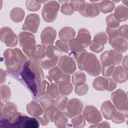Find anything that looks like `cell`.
Returning <instances> with one entry per match:
<instances>
[{"label": "cell", "mask_w": 128, "mask_h": 128, "mask_svg": "<svg viewBox=\"0 0 128 128\" xmlns=\"http://www.w3.org/2000/svg\"><path fill=\"white\" fill-rule=\"evenodd\" d=\"M91 2L92 3L96 4L98 7L100 11L104 14L112 12L115 6L114 4L110 0H103Z\"/></svg>", "instance_id": "cell-23"}, {"label": "cell", "mask_w": 128, "mask_h": 128, "mask_svg": "<svg viewBox=\"0 0 128 128\" xmlns=\"http://www.w3.org/2000/svg\"><path fill=\"white\" fill-rule=\"evenodd\" d=\"M58 64L59 68L66 74H72L76 70V63L70 56H62L59 59Z\"/></svg>", "instance_id": "cell-13"}, {"label": "cell", "mask_w": 128, "mask_h": 128, "mask_svg": "<svg viewBox=\"0 0 128 128\" xmlns=\"http://www.w3.org/2000/svg\"><path fill=\"white\" fill-rule=\"evenodd\" d=\"M83 104L78 98L70 99L63 110L64 112L68 118H72L82 112L83 109Z\"/></svg>", "instance_id": "cell-8"}, {"label": "cell", "mask_w": 128, "mask_h": 128, "mask_svg": "<svg viewBox=\"0 0 128 128\" xmlns=\"http://www.w3.org/2000/svg\"><path fill=\"white\" fill-rule=\"evenodd\" d=\"M120 22H118L114 17V14H110L106 18V24L107 28H118L119 26Z\"/></svg>", "instance_id": "cell-38"}, {"label": "cell", "mask_w": 128, "mask_h": 128, "mask_svg": "<svg viewBox=\"0 0 128 128\" xmlns=\"http://www.w3.org/2000/svg\"><path fill=\"white\" fill-rule=\"evenodd\" d=\"M76 39L82 44L84 48L88 46L91 42L90 32L84 28L80 29L78 32Z\"/></svg>", "instance_id": "cell-20"}, {"label": "cell", "mask_w": 128, "mask_h": 128, "mask_svg": "<svg viewBox=\"0 0 128 128\" xmlns=\"http://www.w3.org/2000/svg\"><path fill=\"white\" fill-rule=\"evenodd\" d=\"M56 46L62 52L68 53L69 51L68 46L66 43L62 40H58L56 42Z\"/></svg>", "instance_id": "cell-43"}, {"label": "cell", "mask_w": 128, "mask_h": 128, "mask_svg": "<svg viewBox=\"0 0 128 128\" xmlns=\"http://www.w3.org/2000/svg\"><path fill=\"white\" fill-rule=\"evenodd\" d=\"M54 122L56 126L58 128H62L66 127L68 120L64 112L58 110L54 114Z\"/></svg>", "instance_id": "cell-24"}, {"label": "cell", "mask_w": 128, "mask_h": 128, "mask_svg": "<svg viewBox=\"0 0 128 128\" xmlns=\"http://www.w3.org/2000/svg\"><path fill=\"white\" fill-rule=\"evenodd\" d=\"M76 60L80 70H84L94 76H97L100 74L102 69L100 63L94 54L88 53L84 50Z\"/></svg>", "instance_id": "cell-3"}, {"label": "cell", "mask_w": 128, "mask_h": 128, "mask_svg": "<svg viewBox=\"0 0 128 128\" xmlns=\"http://www.w3.org/2000/svg\"><path fill=\"white\" fill-rule=\"evenodd\" d=\"M122 66L123 68L127 70V68H128V56H126L125 58H124L123 62H122Z\"/></svg>", "instance_id": "cell-48"}, {"label": "cell", "mask_w": 128, "mask_h": 128, "mask_svg": "<svg viewBox=\"0 0 128 128\" xmlns=\"http://www.w3.org/2000/svg\"><path fill=\"white\" fill-rule=\"evenodd\" d=\"M18 38L24 52L29 58H32L36 46L34 36L29 32H22L18 34Z\"/></svg>", "instance_id": "cell-5"}, {"label": "cell", "mask_w": 128, "mask_h": 128, "mask_svg": "<svg viewBox=\"0 0 128 128\" xmlns=\"http://www.w3.org/2000/svg\"><path fill=\"white\" fill-rule=\"evenodd\" d=\"M58 58H49L46 57H44L40 62L42 68L46 70H48L50 68L54 66L57 63Z\"/></svg>", "instance_id": "cell-33"}, {"label": "cell", "mask_w": 128, "mask_h": 128, "mask_svg": "<svg viewBox=\"0 0 128 128\" xmlns=\"http://www.w3.org/2000/svg\"><path fill=\"white\" fill-rule=\"evenodd\" d=\"M26 110L30 115L36 117V118L42 115L44 112L43 108L34 101H32L27 104Z\"/></svg>", "instance_id": "cell-21"}, {"label": "cell", "mask_w": 128, "mask_h": 128, "mask_svg": "<svg viewBox=\"0 0 128 128\" xmlns=\"http://www.w3.org/2000/svg\"><path fill=\"white\" fill-rule=\"evenodd\" d=\"M3 55L8 74L16 79L27 60L26 56L18 48H8L4 52Z\"/></svg>", "instance_id": "cell-2"}, {"label": "cell", "mask_w": 128, "mask_h": 128, "mask_svg": "<svg viewBox=\"0 0 128 128\" xmlns=\"http://www.w3.org/2000/svg\"><path fill=\"white\" fill-rule=\"evenodd\" d=\"M48 74L52 80L58 84L66 80L68 77V74L64 72L58 66H54L50 70Z\"/></svg>", "instance_id": "cell-17"}, {"label": "cell", "mask_w": 128, "mask_h": 128, "mask_svg": "<svg viewBox=\"0 0 128 128\" xmlns=\"http://www.w3.org/2000/svg\"><path fill=\"white\" fill-rule=\"evenodd\" d=\"M40 126V122L36 118L26 116L23 120L21 128H38Z\"/></svg>", "instance_id": "cell-27"}, {"label": "cell", "mask_w": 128, "mask_h": 128, "mask_svg": "<svg viewBox=\"0 0 128 128\" xmlns=\"http://www.w3.org/2000/svg\"><path fill=\"white\" fill-rule=\"evenodd\" d=\"M101 111L106 120H111L117 112L116 109L110 101L106 100L104 102L101 106Z\"/></svg>", "instance_id": "cell-18"}, {"label": "cell", "mask_w": 128, "mask_h": 128, "mask_svg": "<svg viewBox=\"0 0 128 128\" xmlns=\"http://www.w3.org/2000/svg\"><path fill=\"white\" fill-rule=\"evenodd\" d=\"M36 1H26V7L28 10L30 11H36L40 9V4L37 3Z\"/></svg>", "instance_id": "cell-41"}, {"label": "cell", "mask_w": 128, "mask_h": 128, "mask_svg": "<svg viewBox=\"0 0 128 128\" xmlns=\"http://www.w3.org/2000/svg\"><path fill=\"white\" fill-rule=\"evenodd\" d=\"M114 14L118 22L126 21L128 19V8L122 5H120L116 8Z\"/></svg>", "instance_id": "cell-26"}, {"label": "cell", "mask_w": 128, "mask_h": 128, "mask_svg": "<svg viewBox=\"0 0 128 128\" xmlns=\"http://www.w3.org/2000/svg\"><path fill=\"white\" fill-rule=\"evenodd\" d=\"M56 31L53 28L50 26L46 27L42 30L40 34L42 45L45 48L52 45L56 39Z\"/></svg>", "instance_id": "cell-14"}, {"label": "cell", "mask_w": 128, "mask_h": 128, "mask_svg": "<svg viewBox=\"0 0 128 128\" xmlns=\"http://www.w3.org/2000/svg\"><path fill=\"white\" fill-rule=\"evenodd\" d=\"M0 40L8 47H13L18 44V38L13 30L9 27L4 26L0 29Z\"/></svg>", "instance_id": "cell-10"}, {"label": "cell", "mask_w": 128, "mask_h": 128, "mask_svg": "<svg viewBox=\"0 0 128 128\" xmlns=\"http://www.w3.org/2000/svg\"><path fill=\"white\" fill-rule=\"evenodd\" d=\"M44 77L40 61L30 58L26 62L16 80L28 89L34 99H37L38 88Z\"/></svg>", "instance_id": "cell-1"}, {"label": "cell", "mask_w": 128, "mask_h": 128, "mask_svg": "<svg viewBox=\"0 0 128 128\" xmlns=\"http://www.w3.org/2000/svg\"><path fill=\"white\" fill-rule=\"evenodd\" d=\"M88 90V86L87 84H84L80 86H76L74 91L76 94L79 96H82L85 94Z\"/></svg>", "instance_id": "cell-42"}, {"label": "cell", "mask_w": 128, "mask_h": 128, "mask_svg": "<svg viewBox=\"0 0 128 128\" xmlns=\"http://www.w3.org/2000/svg\"><path fill=\"white\" fill-rule=\"evenodd\" d=\"M79 13L84 17L93 18L96 16L100 14V10L94 4H82L80 8Z\"/></svg>", "instance_id": "cell-15"}, {"label": "cell", "mask_w": 128, "mask_h": 128, "mask_svg": "<svg viewBox=\"0 0 128 128\" xmlns=\"http://www.w3.org/2000/svg\"><path fill=\"white\" fill-rule=\"evenodd\" d=\"M24 11L21 8H14L10 13V17L12 21L16 22H22L24 16Z\"/></svg>", "instance_id": "cell-28"}, {"label": "cell", "mask_w": 128, "mask_h": 128, "mask_svg": "<svg viewBox=\"0 0 128 128\" xmlns=\"http://www.w3.org/2000/svg\"><path fill=\"white\" fill-rule=\"evenodd\" d=\"M83 115L79 114L74 117L72 120V123L74 128H83L85 126L86 120Z\"/></svg>", "instance_id": "cell-36"}, {"label": "cell", "mask_w": 128, "mask_h": 128, "mask_svg": "<svg viewBox=\"0 0 128 128\" xmlns=\"http://www.w3.org/2000/svg\"><path fill=\"white\" fill-rule=\"evenodd\" d=\"M108 37L104 32H99L96 34L93 39L92 42L96 44L102 46H104V44L107 43Z\"/></svg>", "instance_id": "cell-31"}, {"label": "cell", "mask_w": 128, "mask_h": 128, "mask_svg": "<svg viewBox=\"0 0 128 128\" xmlns=\"http://www.w3.org/2000/svg\"><path fill=\"white\" fill-rule=\"evenodd\" d=\"M116 84L112 78H106L102 76L96 78L92 82L94 88L97 90H106L108 92L112 91L116 87Z\"/></svg>", "instance_id": "cell-9"}, {"label": "cell", "mask_w": 128, "mask_h": 128, "mask_svg": "<svg viewBox=\"0 0 128 128\" xmlns=\"http://www.w3.org/2000/svg\"><path fill=\"white\" fill-rule=\"evenodd\" d=\"M83 116L90 124H96L102 120L100 111L93 106H86L84 109Z\"/></svg>", "instance_id": "cell-11"}, {"label": "cell", "mask_w": 128, "mask_h": 128, "mask_svg": "<svg viewBox=\"0 0 128 128\" xmlns=\"http://www.w3.org/2000/svg\"><path fill=\"white\" fill-rule=\"evenodd\" d=\"M111 98L118 111L128 118V96L127 94L122 90L118 89L111 94Z\"/></svg>", "instance_id": "cell-6"}, {"label": "cell", "mask_w": 128, "mask_h": 128, "mask_svg": "<svg viewBox=\"0 0 128 128\" xmlns=\"http://www.w3.org/2000/svg\"><path fill=\"white\" fill-rule=\"evenodd\" d=\"M84 3V1L82 0V1H70V4L72 8V9L74 10V11H77L79 10V8L80 6Z\"/></svg>", "instance_id": "cell-46"}, {"label": "cell", "mask_w": 128, "mask_h": 128, "mask_svg": "<svg viewBox=\"0 0 128 128\" xmlns=\"http://www.w3.org/2000/svg\"><path fill=\"white\" fill-rule=\"evenodd\" d=\"M72 83L75 86H78L83 84L86 81V76L84 72H77L74 73L72 78Z\"/></svg>", "instance_id": "cell-30"}, {"label": "cell", "mask_w": 128, "mask_h": 128, "mask_svg": "<svg viewBox=\"0 0 128 128\" xmlns=\"http://www.w3.org/2000/svg\"><path fill=\"white\" fill-rule=\"evenodd\" d=\"M126 117L124 114L120 111H117L111 120L115 124H120L124 122Z\"/></svg>", "instance_id": "cell-40"}, {"label": "cell", "mask_w": 128, "mask_h": 128, "mask_svg": "<svg viewBox=\"0 0 128 128\" xmlns=\"http://www.w3.org/2000/svg\"><path fill=\"white\" fill-rule=\"evenodd\" d=\"M112 75L114 80L118 83H123L127 80V70L120 66L114 68Z\"/></svg>", "instance_id": "cell-19"}, {"label": "cell", "mask_w": 128, "mask_h": 128, "mask_svg": "<svg viewBox=\"0 0 128 128\" xmlns=\"http://www.w3.org/2000/svg\"><path fill=\"white\" fill-rule=\"evenodd\" d=\"M59 92L62 95H68L72 90V85L70 82L68 84L58 86Z\"/></svg>", "instance_id": "cell-39"}, {"label": "cell", "mask_w": 128, "mask_h": 128, "mask_svg": "<svg viewBox=\"0 0 128 128\" xmlns=\"http://www.w3.org/2000/svg\"><path fill=\"white\" fill-rule=\"evenodd\" d=\"M40 24V18L38 14H29L26 18L22 30L29 32L36 33Z\"/></svg>", "instance_id": "cell-12"}, {"label": "cell", "mask_w": 128, "mask_h": 128, "mask_svg": "<svg viewBox=\"0 0 128 128\" xmlns=\"http://www.w3.org/2000/svg\"><path fill=\"white\" fill-rule=\"evenodd\" d=\"M10 97V90L8 86L6 85L0 86V99L4 102L8 101Z\"/></svg>", "instance_id": "cell-37"}, {"label": "cell", "mask_w": 128, "mask_h": 128, "mask_svg": "<svg viewBox=\"0 0 128 128\" xmlns=\"http://www.w3.org/2000/svg\"><path fill=\"white\" fill-rule=\"evenodd\" d=\"M76 35L75 30L71 27L64 26L61 28L58 33L59 38L60 40L66 42L72 38H74Z\"/></svg>", "instance_id": "cell-22"}, {"label": "cell", "mask_w": 128, "mask_h": 128, "mask_svg": "<svg viewBox=\"0 0 128 128\" xmlns=\"http://www.w3.org/2000/svg\"><path fill=\"white\" fill-rule=\"evenodd\" d=\"M68 101V98L64 96H58L54 101L55 106L58 110H63L66 107Z\"/></svg>", "instance_id": "cell-35"}, {"label": "cell", "mask_w": 128, "mask_h": 128, "mask_svg": "<svg viewBox=\"0 0 128 128\" xmlns=\"http://www.w3.org/2000/svg\"><path fill=\"white\" fill-rule=\"evenodd\" d=\"M122 58V54L113 50L102 52L100 56L102 64V74L104 76L110 75L114 70V66L120 63Z\"/></svg>", "instance_id": "cell-4"}, {"label": "cell", "mask_w": 128, "mask_h": 128, "mask_svg": "<svg viewBox=\"0 0 128 128\" xmlns=\"http://www.w3.org/2000/svg\"><path fill=\"white\" fill-rule=\"evenodd\" d=\"M48 77L50 80V85L49 87L48 96L52 98H56L59 94L58 86L56 84H55L52 82V80L50 78V77L49 76H48Z\"/></svg>", "instance_id": "cell-34"}, {"label": "cell", "mask_w": 128, "mask_h": 128, "mask_svg": "<svg viewBox=\"0 0 128 128\" xmlns=\"http://www.w3.org/2000/svg\"><path fill=\"white\" fill-rule=\"evenodd\" d=\"M60 4L56 1H50L45 4L42 10L43 19L46 22H54L57 17Z\"/></svg>", "instance_id": "cell-7"}, {"label": "cell", "mask_w": 128, "mask_h": 128, "mask_svg": "<svg viewBox=\"0 0 128 128\" xmlns=\"http://www.w3.org/2000/svg\"><path fill=\"white\" fill-rule=\"evenodd\" d=\"M60 11L62 13L66 15H71L74 13V10L72 8L70 4H64L61 8Z\"/></svg>", "instance_id": "cell-44"}, {"label": "cell", "mask_w": 128, "mask_h": 128, "mask_svg": "<svg viewBox=\"0 0 128 128\" xmlns=\"http://www.w3.org/2000/svg\"><path fill=\"white\" fill-rule=\"evenodd\" d=\"M62 52L56 47L52 45L46 48V57L49 58H58Z\"/></svg>", "instance_id": "cell-29"}, {"label": "cell", "mask_w": 128, "mask_h": 128, "mask_svg": "<svg viewBox=\"0 0 128 128\" xmlns=\"http://www.w3.org/2000/svg\"><path fill=\"white\" fill-rule=\"evenodd\" d=\"M90 128H110V126L109 124L106 122H103L100 124H94L90 126Z\"/></svg>", "instance_id": "cell-47"}, {"label": "cell", "mask_w": 128, "mask_h": 128, "mask_svg": "<svg viewBox=\"0 0 128 128\" xmlns=\"http://www.w3.org/2000/svg\"><path fill=\"white\" fill-rule=\"evenodd\" d=\"M120 35L125 40H128V25H123L118 28Z\"/></svg>", "instance_id": "cell-45"}, {"label": "cell", "mask_w": 128, "mask_h": 128, "mask_svg": "<svg viewBox=\"0 0 128 128\" xmlns=\"http://www.w3.org/2000/svg\"><path fill=\"white\" fill-rule=\"evenodd\" d=\"M46 56V48L42 45H36L32 57L40 62Z\"/></svg>", "instance_id": "cell-32"}, {"label": "cell", "mask_w": 128, "mask_h": 128, "mask_svg": "<svg viewBox=\"0 0 128 128\" xmlns=\"http://www.w3.org/2000/svg\"><path fill=\"white\" fill-rule=\"evenodd\" d=\"M108 42L112 48L117 52H124L127 50V40L120 35L112 38H109Z\"/></svg>", "instance_id": "cell-16"}, {"label": "cell", "mask_w": 128, "mask_h": 128, "mask_svg": "<svg viewBox=\"0 0 128 128\" xmlns=\"http://www.w3.org/2000/svg\"><path fill=\"white\" fill-rule=\"evenodd\" d=\"M54 98L46 96H41L38 98V101L42 106L44 112H47L52 108L55 106L54 100Z\"/></svg>", "instance_id": "cell-25"}]
</instances>
